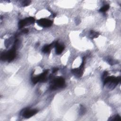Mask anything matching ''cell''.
<instances>
[{
	"label": "cell",
	"instance_id": "cell-15",
	"mask_svg": "<svg viewBox=\"0 0 121 121\" xmlns=\"http://www.w3.org/2000/svg\"><path fill=\"white\" fill-rule=\"evenodd\" d=\"M109 120L112 121H120L121 120V117L119 115H116L113 117H112V119Z\"/></svg>",
	"mask_w": 121,
	"mask_h": 121
},
{
	"label": "cell",
	"instance_id": "cell-5",
	"mask_svg": "<svg viewBox=\"0 0 121 121\" xmlns=\"http://www.w3.org/2000/svg\"><path fill=\"white\" fill-rule=\"evenodd\" d=\"M48 70H44L39 75L33 77L32 78V81L34 84H36L38 82H44L46 80V75L48 73Z\"/></svg>",
	"mask_w": 121,
	"mask_h": 121
},
{
	"label": "cell",
	"instance_id": "cell-7",
	"mask_svg": "<svg viewBox=\"0 0 121 121\" xmlns=\"http://www.w3.org/2000/svg\"><path fill=\"white\" fill-rule=\"evenodd\" d=\"M37 24L41 27H47L52 25V21L46 18H41L37 21Z\"/></svg>",
	"mask_w": 121,
	"mask_h": 121
},
{
	"label": "cell",
	"instance_id": "cell-3",
	"mask_svg": "<svg viewBox=\"0 0 121 121\" xmlns=\"http://www.w3.org/2000/svg\"><path fill=\"white\" fill-rule=\"evenodd\" d=\"M16 49L13 47L12 49H11L10 50L7 52H3L1 54V56H0L1 60L4 61L7 60L9 61H10L12 60L16 56Z\"/></svg>",
	"mask_w": 121,
	"mask_h": 121
},
{
	"label": "cell",
	"instance_id": "cell-8",
	"mask_svg": "<svg viewBox=\"0 0 121 121\" xmlns=\"http://www.w3.org/2000/svg\"><path fill=\"white\" fill-rule=\"evenodd\" d=\"M54 46L55 47L56 53L57 54H60L61 53L64 49V46L63 45L59 44L58 42H55Z\"/></svg>",
	"mask_w": 121,
	"mask_h": 121
},
{
	"label": "cell",
	"instance_id": "cell-6",
	"mask_svg": "<svg viewBox=\"0 0 121 121\" xmlns=\"http://www.w3.org/2000/svg\"><path fill=\"white\" fill-rule=\"evenodd\" d=\"M35 21V18L32 17L26 18L24 19L21 20L19 22L18 27L20 29L22 28L26 25H30L34 23Z\"/></svg>",
	"mask_w": 121,
	"mask_h": 121
},
{
	"label": "cell",
	"instance_id": "cell-18",
	"mask_svg": "<svg viewBox=\"0 0 121 121\" xmlns=\"http://www.w3.org/2000/svg\"><path fill=\"white\" fill-rule=\"evenodd\" d=\"M22 32L25 34H26L28 32V30L27 29H24L22 30Z\"/></svg>",
	"mask_w": 121,
	"mask_h": 121
},
{
	"label": "cell",
	"instance_id": "cell-10",
	"mask_svg": "<svg viewBox=\"0 0 121 121\" xmlns=\"http://www.w3.org/2000/svg\"><path fill=\"white\" fill-rule=\"evenodd\" d=\"M54 44H55V43H52L50 44L45 45L43 48V50H42L43 52L44 53H48V52H50L51 48L52 46L53 45L54 46Z\"/></svg>",
	"mask_w": 121,
	"mask_h": 121
},
{
	"label": "cell",
	"instance_id": "cell-4",
	"mask_svg": "<svg viewBox=\"0 0 121 121\" xmlns=\"http://www.w3.org/2000/svg\"><path fill=\"white\" fill-rule=\"evenodd\" d=\"M38 112L36 109H29L28 108H25L22 110L20 112V114L26 118H29Z\"/></svg>",
	"mask_w": 121,
	"mask_h": 121
},
{
	"label": "cell",
	"instance_id": "cell-13",
	"mask_svg": "<svg viewBox=\"0 0 121 121\" xmlns=\"http://www.w3.org/2000/svg\"><path fill=\"white\" fill-rule=\"evenodd\" d=\"M85 112H86V108L83 105H80V110H79V114L80 115H82L84 114Z\"/></svg>",
	"mask_w": 121,
	"mask_h": 121
},
{
	"label": "cell",
	"instance_id": "cell-14",
	"mask_svg": "<svg viewBox=\"0 0 121 121\" xmlns=\"http://www.w3.org/2000/svg\"><path fill=\"white\" fill-rule=\"evenodd\" d=\"M30 3H31V1L30 0H24L22 3V5L23 7L27 6L30 4Z\"/></svg>",
	"mask_w": 121,
	"mask_h": 121
},
{
	"label": "cell",
	"instance_id": "cell-9",
	"mask_svg": "<svg viewBox=\"0 0 121 121\" xmlns=\"http://www.w3.org/2000/svg\"><path fill=\"white\" fill-rule=\"evenodd\" d=\"M71 72L78 77H81L83 73V69L80 68L79 67L78 69H74L71 70Z\"/></svg>",
	"mask_w": 121,
	"mask_h": 121
},
{
	"label": "cell",
	"instance_id": "cell-17",
	"mask_svg": "<svg viewBox=\"0 0 121 121\" xmlns=\"http://www.w3.org/2000/svg\"><path fill=\"white\" fill-rule=\"evenodd\" d=\"M58 68H53V69H52V73H55V72H56L58 70Z\"/></svg>",
	"mask_w": 121,
	"mask_h": 121
},
{
	"label": "cell",
	"instance_id": "cell-1",
	"mask_svg": "<svg viewBox=\"0 0 121 121\" xmlns=\"http://www.w3.org/2000/svg\"><path fill=\"white\" fill-rule=\"evenodd\" d=\"M121 81L120 77H115L113 76L106 77L104 79V85H106L109 84L108 86L109 89L112 90Z\"/></svg>",
	"mask_w": 121,
	"mask_h": 121
},
{
	"label": "cell",
	"instance_id": "cell-11",
	"mask_svg": "<svg viewBox=\"0 0 121 121\" xmlns=\"http://www.w3.org/2000/svg\"><path fill=\"white\" fill-rule=\"evenodd\" d=\"M90 37L91 38H95L99 36V33L96 32H95L93 30H91L90 31Z\"/></svg>",
	"mask_w": 121,
	"mask_h": 121
},
{
	"label": "cell",
	"instance_id": "cell-16",
	"mask_svg": "<svg viewBox=\"0 0 121 121\" xmlns=\"http://www.w3.org/2000/svg\"><path fill=\"white\" fill-rule=\"evenodd\" d=\"M107 75H108V72H107V71H104V74H103V75L102 78L104 79L106 77H107Z\"/></svg>",
	"mask_w": 121,
	"mask_h": 121
},
{
	"label": "cell",
	"instance_id": "cell-2",
	"mask_svg": "<svg viewBox=\"0 0 121 121\" xmlns=\"http://www.w3.org/2000/svg\"><path fill=\"white\" fill-rule=\"evenodd\" d=\"M65 80L61 77L55 78L53 79L50 86L51 90H55L59 88L63 87L65 86Z\"/></svg>",
	"mask_w": 121,
	"mask_h": 121
},
{
	"label": "cell",
	"instance_id": "cell-12",
	"mask_svg": "<svg viewBox=\"0 0 121 121\" xmlns=\"http://www.w3.org/2000/svg\"><path fill=\"white\" fill-rule=\"evenodd\" d=\"M109 9V6L108 5H104V6H103V7H102L100 9L99 11L101 12H105L107 10H108Z\"/></svg>",
	"mask_w": 121,
	"mask_h": 121
}]
</instances>
